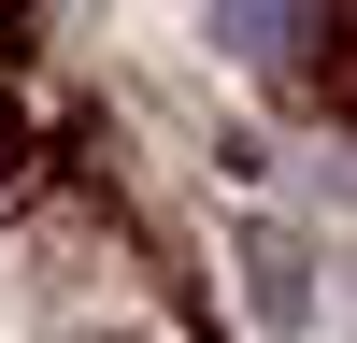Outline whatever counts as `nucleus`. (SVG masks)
<instances>
[{
    "label": "nucleus",
    "instance_id": "1",
    "mask_svg": "<svg viewBox=\"0 0 357 343\" xmlns=\"http://www.w3.org/2000/svg\"><path fill=\"white\" fill-rule=\"evenodd\" d=\"M314 15H329V0H229V43H243L257 72H301V57H314Z\"/></svg>",
    "mask_w": 357,
    "mask_h": 343
},
{
    "label": "nucleus",
    "instance_id": "2",
    "mask_svg": "<svg viewBox=\"0 0 357 343\" xmlns=\"http://www.w3.org/2000/svg\"><path fill=\"white\" fill-rule=\"evenodd\" d=\"M15 158H29V129H15V100H0V186H15Z\"/></svg>",
    "mask_w": 357,
    "mask_h": 343
},
{
    "label": "nucleus",
    "instance_id": "3",
    "mask_svg": "<svg viewBox=\"0 0 357 343\" xmlns=\"http://www.w3.org/2000/svg\"><path fill=\"white\" fill-rule=\"evenodd\" d=\"M15 29H29V0H0V43H15Z\"/></svg>",
    "mask_w": 357,
    "mask_h": 343
}]
</instances>
